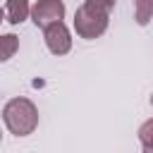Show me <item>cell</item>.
<instances>
[{"label": "cell", "mask_w": 153, "mask_h": 153, "mask_svg": "<svg viewBox=\"0 0 153 153\" xmlns=\"http://www.w3.org/2000/svg\"><path fill=\"white\" fill-rule=\"evenodd\" d=\"M115 0H86L74 12V29L81 38H98L105 33Z\"/></svg>", "instance_id": "1"}, {"label": "cell", "mask_w": 153, "mask_h": 153, "mask_svg": "<svg viewBox=\"0 0 153 153\" xmlns=\"http://www.w3.org/2000/svg\"><path fill=\"white\" fill-rule=\"evenodd\" d=\"M2 122L14 136H29L38 127V110L29 98H12L2 108Z\"/></svg>", "instance_id": "2"}, {"label": "cell", "mask_w": 153, "mask_h": 153, "mask_svg": "<svg viewBox=\"0 0 153 153\" xmlns=\"http://www.w3.org/2000/svg\"><path fill=\"white\" fill-rule=\"evenodd\" d=\"M65 17V2L62 0H36L31 7V19L38 29H45L55 22H62Z\"/></svg>", "instance_id": "3"}, {"label": "cell", "mask_w": 153, "mask_h": 153, "mask_svg": "<svg viewBox=\"0 0 153 153\" xmlns=\"http://www.w3.org/2000/svg\"><path fill=\"white\" fill-rule=\"evenodd\" d=\"M43 38H45V45L53 55H65L69 53L72 48V36H69V29L62 24V22H55L50 26L43 29Z\"/></svg>", "instance_id": "4"}, {"label": "cell", "mask_w": 153, "mask_h": 153, "mask_svg": "<svg viewBox=\"0 0 153 153\" xmlns=\"http://www.w3.org/2000/svg\"><path fill=\"white\" fill-rule=\"evenodd\" d=\"M2 12H5V22L7 24H22L29 17L31 7H29V0H5Z\"/></svg>", "instance_id": "5"}, {"label": "cell", "mask_w": 153, "mask_h": 153, "mask_svg": "<svg viewBox=\"0 0 153 153\" xmlns=\"http://www.w3.org/2000/svg\"><path fill=\"white\" fill-rule=\"evenodd\" d=\"M134 19L136 24L146 26L153 19V0H134Z\"/></svg>", "instance_id": "6"}, {"label": "cell", "mask_w": 153, "mask_h": 153, "mask_svg": "<svg viewBox=\"0 0 153 153\" xmlns=\"http://www.w3.org/2000/svg\"><path fill=\"white\" fill-rule=\"evenodd\" d=\"M139 141L146 153H153V120H146L139 127Z\"/></svg>", "instance_id": "7"}, {"label": "cell", "mask_w": 153, "mask_h": 153, "mask_svg": "<svg viewBox=\"0 0 153 153\" xmlns=\"http://www.w3.org/2000/svg\"><path fill=\"white\" fill-rule=\"evenodd\" d=\"M0 43H2L0 60H10V57L14 55V50L19 48V41H17V36H12V33H5V36L0 38Z\"/></svg>", "instance_id": "8"}, {"label": "cell", "mask_w": 153, "mask_h": 153, "mask_svg": "<svg viewBox=\"0 0 153 153\" xmlns=\"http://www.w3.org/2000/svg\"><path fill=\"white\" fill-rule=\"evenodd\" d=\"M151 105H153V93H151Z\"/></svg>", "instance_id": "9"}]
</instances>
